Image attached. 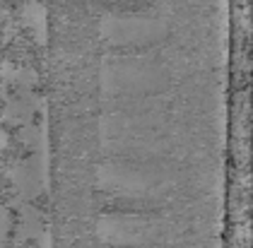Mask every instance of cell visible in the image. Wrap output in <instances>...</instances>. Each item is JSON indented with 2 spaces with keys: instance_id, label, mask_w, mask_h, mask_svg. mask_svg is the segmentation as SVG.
Masks as SVG:
<instances>
[{
  "instance_id": "6da1fadb",
  "label": "cell",
  "mask_w": 253,
  "mask_h": 248,
  "mask_svg": "<svg viewBox=\"0 0 253 248\" xmlns=\"http://www.w3.org/2000/svg\"><path fill=\"white\" fill-rule=\"evenodd\" d=\"M167 65L155 56L130 53L109 60L104 73V84L123 96H142L159 92L167 84Z\"/></svg>"
},
{
  "instance_id": "277c9868",
  "label": "cell",
  "mask_w": 253,
  "mask_h": 248,
  "mask_svg": "<svg viewBox=\"0 0 253 248\" xmlns=\"http://www.w3.org/2000/svg\"><path fill=\"white\" fill-rule=\"evenodd\" d=\"M114 2H140V0H114Z\"/></svg>"
},
{
  "instance_id": "7a4b0ae2",
  "label": "cell",
  "mask_w": 253,
  "mask_h": 248,
  "mask_svg": "<svg viewBox=\"0 0 253 248\" xmlns=\"http://www.w3.org/2000/svg\"><path fill=\"white\" fill-rule=\"evenodd\" d=\"M167 22L150 12H111L104 17V39L114 46L145 48L167 37Z\"/></svg>"
},
{
  "instance_id": "3957f363",
  "label": "cell",
  "mask_w": 253,
  "mask_h": 248,
  "mask_svg": "<svg viewBox=\"0 0 253 248\" xmlns=\"http://www.w3.org/2000/svg\"><path fill=\"white\" fill-rule=\"evenodd\" d=\"M101 229L104 236H114V241L123 246H150L162 239L164 222L145 212H116L106 214Z\"/></svg>"
}]
</instances>
